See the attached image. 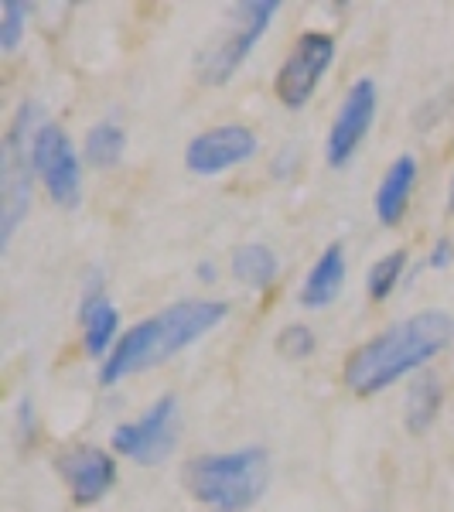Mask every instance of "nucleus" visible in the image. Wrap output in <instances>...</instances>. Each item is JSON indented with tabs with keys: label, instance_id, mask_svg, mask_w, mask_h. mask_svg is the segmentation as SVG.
<instances>
[{
	"label": "nucleus",
	"instance_id": "39448f33",
	"mask_svg": "<svg viewBox=\"0 0 454 512\" xmlns=\"http://www.w3.org/2000/svg\"><path fill=\"white\" fill-rule=\"evenodd\" d=\"M277 11V0H246V4H236L233 14H229V28L198 55V79L205 86H222V82L233 79L239 65L253 55L257 41L267 35Z\"/></svg>",
	"mask_w": 454,
	"mask_h": 512
},
{
	"label": "nucleus",
	"instance_id": "f257e3e1",
	"mask_svg": "<svg viewBox=\"0 0 454 512\" xmlns=\"http://www.w3.org/2000/svg\"><path fill=\"white\" fill-rule=\"evenodd\" d=\"M454 342V318L448 311H417L396 321L386 332L369 338L345 359V386L356 396H376L400 383L403 376L424 369Z\"/></svg>",
	"mask_w": 454,
	"mask_h": 512
},
{
	"label": "nucleus",
	"instance_id": "412c9836",
	"mask_svg": "<svg viewBox=\"0 0 454 512\" xmlns=\"http://www.w3.org/2000/svg\"><path fill=\"white\" fill-rule=\"evenodd\" d=\"M454 260V243L448 236H441L437 243L431 246V253H427V263L424 267H431V270H444L448 263Z\"/></svg>",
	"mask_w": 454,
	"mask_h": 512
},
{
	"label": "nucleus",
	"instance_id": "f3484780",
	"mask_svg": "<svg viewBox=\"0 0 454 512\" xmlns=\"http://www.w3.org/2000/svg\"><path fill=\"white\" fill-rule=\"evenodd\" d=\"M123 151H127V134H123L120 123L99 120L86 130V140H82V158L93 164V168H99V171L117 168Z\"/></svg>",
	"mask_w": 454,
	"mask_h": 512
},
{
	"label": "nucleus",
	"instance_id": "423d86ee",
	"mask_svg": "<svg viewBox=\"0 0 454 512\" xmlns=\"http://www.w3.org/2000/svg\"><path fill=\"white\" fill-rule=\"evenodd\" d=\"M178 437H181L178 400L171 393H164L161 400H154L144 410V417L120 424L113 431V451L134 458L137 465H161L178 448Z\"/></svg>",
	"mask_w": 454,
	"mask_h": 512
},
{
	"label": "nucleus",
	"instance_id": "9b49d317",
	"mask_svg": "<svg viewBox=\"0 0 454 512\" xmlns=\"http://www.w3.org/2000/svg\"><path fill=\"white\" fill-rule=\"evenodd\" d=\"M59 472L65 485H69L76 506H93L117 482V461H113L110 451L96 448V444H82V448L62 454Z\"/></svg>",
	"mask_w": 454,
	"mask_h": 512
},
{
	"label": "nucleus",
	"instance_id": "7ed1b4c3",
	"mask_svg": "<svg viewBox=\"0 0 454 512\" xmlns=\"http://www.w3.org/2000/svg\"><path fill=\"white\" fill-rule=\"evenodd\" d=\"M181 482L202 506L243 512L257 506L270 485V454L260 444L219 454H195L181 465Z\"/></svg>",
	"mask_w": 454,
	"mask_h": 512
},
{
	"label": "nucleus",
	"instance_id": "2eb2a0df",
	"mask_svg": "<svg viewBox=\"0 0 454 512\" xmlns=\"http://www.w3.org/2000/svg\"><path fill=\"white\" fill-rule=\"evenodd\" d=\"M444 403V386L434 373H417V379L410 383L407 403H403V417H407V431L424 434L441 414Z\"/></svg>",
	"mask_w": 454,
	"mask_h": 512
},
{
	"label": "nucleus",
	"instance_id": "6e6552de",
	"mask_svg": "<svg viewBox=\"0 0 454 512\" xmlns=\"http://www.w3.org/2000/svg\"><path fill=\"white\" fill-rule=\"evenodd\" d=\"M332 62H335V38L328 31H304L277 72L274 82L277 99L284 106H291V110H301L315 96L318 82L325 79Z\"/></svg>",
	"mask_w": 454,
	"mask_h": 512
},
{
	"label": "nucleus",
	"instance_id": "20e7f679",
	"mask_svg": "<svg viewBox=\"0 0 454 512\" xmlns=\"http://www.w3.org/2000/svg\"><path fill=\"white\" fill-rule=\"evenodd\" d=\"M38 103H21L11 127L4 134L0 151V250L11 246L14 233L31 209V181H35V161H31V140L38 134Z\"/></svg>",
	"mask_w": 454,
	"mask_h": 512
},
{
	"label": "nucleus",
	"instance_id": "ddd939ff",
	"mask_svg": "<svg viewBox=\"0 0 454 512\" xmlns=\"http://www.w3.org/2000/svg\"><path fill=\"white\" fill-rule=\"evenodd\" d=\"M414 181H417V158L414 154H400L390 168H386L383 181L376 188V219L383 226H396L407 212L410 192H414Z\"/></svg>",
	"mask_w": 454,
	"mask_h": 512
},
{
	"label": "nucleus",
	"instance_id": "4468645a",
	"mask_svg": "<svg viewBox=\"0 0 454 512\" xmlns=\"http://www.w3.org/2000/svg\"><path fill=\"white\" fill-rule=\"evenodd\" d=\"M345 287V250L338 243L325 246L321 256L315 260V267L308 270L301 284V304L304 308H328Z\"/></svg>",
	"mask_w": 454,
	"mask_h": 512
},
{
	"label": "nucleus",
	"instance_id": "f8f14e48",
	"mask_svg": "<svg viewBox=\"0 0 454 512\" xmlns=\"http://www.w3.org/2000/svg\"><path fill=\"white\" fill-rule=\"evenodd\" d=\"M79 321H82V342L89 355H110L120 342V311L110 297L103 294L99 274L89 277L86 294L79 301Z\"/></svg>",
	"mask_w": 454,
	"mask_h": 512
},
{
	"label": "nucleus",
	"instance_id": "5701e85b",
	"mask_svg": "<svg viewBox=\"0 0 454 512\" xmlns=\"http://www.w3.org/2000/svg\"><path fill=\"white\" fill-rule=\"evenodd\" d=\"M448 205H451V212H454V175H451V188H448Z\"/></svg>",
	"mask_w": 454,
	"mask_h": 512
},
{
	"label": "nucleus",
	"instance_id": "aec40b11",
	"mask_svg": "<svg viewBox=\"0 0 454 512\" xmlns=\"http://www.w3.org/2000/svg\"><path fill=\"white\" fill-rule=\"evenodd\" d=\"M277 352L291 362L308 359V355L315 352V332H311L308 325H301V321H297V325H287L284 332L277 335Z\"/></svg>",
	"mask_w": 454,
	"mask_h": 512
},
{
	"label": "nucleus",
	"instance_id": "0eeeda50",
	"mask_svg": "<svg viewBox=\"0 0 454 512\" xmlns=\"http://www.w3.org/2000/svg\"><path fill=\"white\" fill-rule=\"evenodd\" d=\"M31 161L35 175L41 178L45 192L55 198L62 209H76L82 198V164L72 137L59 123H41L35 140H31Z\"/></svg>",
	"mask_w": 454,
	"mask_h": 512
},
{
	"label": "nucleus",
	"instance_id": "4be33fe9",
	"mask_svg": "<svg viewBox=\"0 0 454 512\" xmlns=\"http://www.w3.org/2000/svg\"><path fill=\"white\" fill-rule=\"evenodd\" d=\"M198 280H205V284H212V280H216V263H209V260L198 263Z\"/></svg>",
	"mask_w": 454,
	"mask_h": 512
},
{
	"label": "nucleus",
	"instance_id": "f03ea898",
	"mask_svg": "<svg viewBox=\"0 0 454 512\" xmlns=\"http://www.w3.org/2000/svg\"><path fill=\"white\" fill-rule=\"evenodd\" d=\"M222 318H226V304L209 301V297H188V301L168 304L158 315L137 321L120 335L117 349L106 355L103 369H99V383L113 386L120 379L175 359L178 352L209 335Z\"/></svg>",
	"mask_w": 454,
	"mask_h": 512
},
{
	"label": "nucleus",
	"instance_id": "9d476101",
	"mask_svg": "<svg viewBox=\"0 0 454 512\" xmlns=\"http://www.w3.org/2000/svg\"><path fill=\"white\" fill-rule=\"evenodd\" d=\"M257 147L260 140L246 123H222L192 137V144L185 147V168L198 178H216L250 161Z\"/></svg>",
	"mask_w": 454,
	"mask_h": 512
},
{
	"label": "nucleus",
	"instance_id": "dca6fc26",
	"mask_svg": "<svg viewBox=\"0 0 454 512\" xmlns=\"http://www.w3.org/2000/svg\"><path fill=\"white\" fill-rule=\"evenodd\" d=\"M277 253L263 243H246L233 250V277L239 284L253 287V291H263V287L274 284L277 277Z\"/></svg>",
	"mask_w": 454,
	"mask_h": 512
},
{
	"label": "nucleus",
	"instance_id": "6ab92c4d",
	"mask_svg": "<svg viewBox=\"0 0 454 512\" xmlns=\"http://www.w3.org/2000/svg\"><path fill=\"white\" fill-rule=\"evenodd\" d=\"M28 18L31 4H24V0H4L0 4V48L4 52H14L21 45L24 31H28Z\"/></svg>",
	"mask_w": 454,
	"mask_h": 512
},
{
	"label": "nucleus",
	"instance_id": "a211bd4d",
	"mask_svg": "<svg viewBox=\"0 0 454 512\" xmlns=\"http://www.w3.org/2000/svg\"><path fill=\"white\" fill-rule=\"evenodd\" d=\"M403 270H407V250H393V253H386L383 260H376L366 277L369 297H373V301H386V297L393 294V287L400 284Z\"/></svg>",
	"mask_w": 454,
	"mask_h": 512
},
{
	"label": "nucleus",
	"instance_id": "1a4fd4ad",
	"mask_svg": "<svg viewBox=\"0 0 454 512\" xmlns=\"http://www.w3.org/2000/svg\"><path fill=\"white\" fill-rule=\"evenodd\" d=\"M376 106H379V93H376V82L373 79H356L349 86V93L342 96L338 103V113L328 127V137H325V161L332 168H345L356 151L366 140L369 127L376 120Z\"/></svg>",
	"mask_w": 454,
	"mask_h": 512
}]
</instances>
